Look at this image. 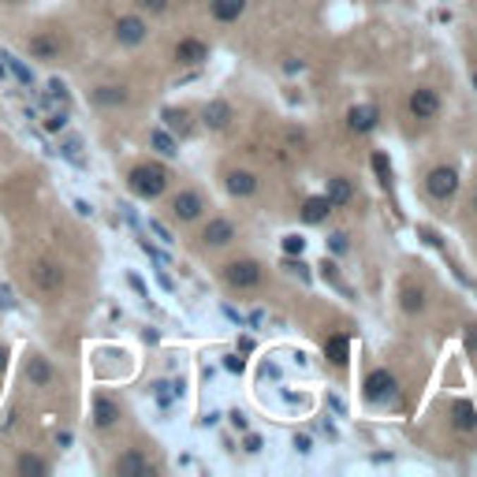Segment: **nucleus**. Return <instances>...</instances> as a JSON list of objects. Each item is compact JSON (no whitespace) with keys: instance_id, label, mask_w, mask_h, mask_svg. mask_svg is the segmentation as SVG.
Instances as JSON below:
<instances>
[{"instance_id":"nucleus-14","label":"nucleus","mask_w":477,"mask_h":477,"mask_svg":"<svg viewBox=\"0 0 477 477\" xmlns=\"http://www.w3.org/2000/svg\"><path fill=\"white\" fill-rule=\"evenodd\" d=\"M94 421H97V429H112L116 421H119V406L101 395V399L94 403Z\"/></svg>"},{"instance_id":"nucleus-35","label":"nucleus","mask_w":477,"mask_h":477,"mask_svg":"<svg viewBox=\"0 0 477 477\" xmlns=\"http://www.w3.org/2000/svg\"><path fill=\"white\" fill-rule=\"evenodd\" d=\"M228 369H231V373H243V358L231 354V358H228Z\"/></svg>"},{"instance_id":"nucleus-29","label":"nucleus","mask_w":477,"mask_h":477,"mask_svg":"<svg viewBox=\"0 0 477 477\" xmlns=\"http://www.w3.org/2000/svg\"><path fill=\"white\" fill-rule=\"evenodd\" d=\"M284 250H287V254H302V250H306V238L287 235V238H284Z\"/></svg>"},{"instance_id":"nucleus-20","label":"nucleus","mask_w":477,"mask_h":477,"mask_svg":"<svg viewBox=\"0 0 477 477\" xmlns=\"http://www.w3.org/2000/svg\"><path fill=\"white\" fill-rule=\"evenodd\" d=\"M325 354H328V362L347 366V354H351V343H347V336H332V339L325 343Z\"/></svg>"},{"instance_id":"nucleus-45","label":"nucleus","mask_w":477,"mask_h":477,"mask_svg":"<svg viewBox=\"0 0 477 477\" xmlns=\"http://www.w3.org/2000/svg\"><path fill=\"white\" fill-rule=\"evenodd\" d=\"M0 78H4V68H0Z\"/></svg>"},{"instance_id":"nucleus-11","label":"nucleus","mask_w":477,"mask_h":477,"mask_svg":"<svg viewBox=\"0 0 477 477\" xmlns=\"http://www.w3.org/2000/svg\"><path fill=\"white\" fill-rule=\"evenodd\" d=\"M202 238H205L209 246H224V243H231V238H235L231 220H209V228L202 231Z\"/></svg>"},{"instance_id":"nucleus-42","label":"nucleus","mask_w":477,"mask_h":477,"mask_svg":"<svg viewBox=\"0 0 477 477\" xmlns=\"http://www.w3.org/2000/svg\"><path fill=\"white\" fill-rule=\"evenodd\" d=\"M4 4H19V0H4Z\"/></svg>"},{"instance_id":"nucleus-44","label":"nucleus","mask_w":477,"mask_h":477,"mask_svg":"<svg viewBox=\"0 0 477 477\" xmlns=\"http://www.w3.org/2000/svg\"><path fill=\"white\" fill-rule=\"evenodd\" d=\"M473 209H477V194H473Z\"/></svg>"},{"instance_id":"nucleus-37","label":"nucleus","mask_w":477,"mask_h":477,"mask_svg":"<svg viewBox=\"0 0 477 477\" xmlns=\"http://www.w3.org/2000/svg\"><path fill=\"white\" fill-rule=\"evenodd\" d=\"M246 452H261V440H258V436H246Z\"/></svg>"},{"instance_id":"nucleus-40","label":"nucleus","mask_w":477,"mask_h":477,"mask_svg":"<svg viewBox=\"0 0 477 477\" xmlns=\"http://www.w3.org/2000/svg\"><path fill=\"white\" fill-rule=\"evenodd\" d=\"M4 366H8V347H0V373H4Z\"/></svg>"},{"instance_id":"nucleus-15","label":"nucleus","mask_w":477,"mask_h":477,"mask_svg":"<svg viewBox=\"0 0 477 477\" xmlns=\"http://www.w3.org/2000/svg\"><path fill=\"white\" fill-rule=\"evenodd\" d=\"M325 198L332 202V209H336V205H347L351 198H354V191H351V179H343V176L328 179V191H325Z\"/></svg>"},{"instance_id":"nucleus-25","label":"nucleus","mask_w":477,"mask_h":477,"mask_svg":"<svg viewBox=\"0 0 477 477\" xmlns=\"http://www.w3.org/2000/svg\"><path fill=\"white\" fill-rule=\"evenodd\" d=\"M164 123L171 131H179V135H187V131H191V116L183 109H164Z\"/></svg>"},{"instance_id":"nucleus-34","label":"nucleus","mask_w":477,"mask_h":477,"mask_svg":"<svg viewBox=\"0 0 477 477\" xmlns=\"http://www.w3.org/2000/svg\"><path fill=\"white\" fill-rule=\"evenodd\" d=\"M332 250L343 254V250H347V235H332Z\"/></svg>"},{"instance_id":"nucleus-21","label":"nucleus","mask_w":477,"mask_h":477,"mask_svg":"<svg viewBox=\"0 0 477 477\" xmlns=\"http://www.w3.org/2000/svg\"><path fill=\"white\" fill-rule=\"evenodd\" d=\"M452 414H455V429H459V433H473V429H477V414H473V406H470L466 399L455 403Z\"/></svg>"},{"instance_id":"nucleus-36","label":"nucleus","mask_w":477,"mask_h":477,"mask_svg":"<svg viewBox=\"0 0 477 477\" xmlns=\"http://www.w3.org/2000/svg\"><path fill=\"white\" fill-rule=\"evenodd\" d=\"M295 447H298L302 455H306V452H310V436H295Z\"/></svg>"},{"instance_id":"nucleus-7","label":"nucleus","mask_w":477,"mask_h":477,"mask_svg":"<svg viewBox=\"0 0 477 477\" xmlns=\"http://www.w3.org/2000/svg\"><path fill=\"white\" fill-rule=\"evenodd\" d=\"M34 284H37V291H60L64 287V269L56 261H37L34 265Z\"/></svg>"},{"instance_id":"nucleus-43","label":"nucleus","mask_w":477,"mask_h":477,"mask_svg":"<svg viewBox=\"0 0 477 477\" xmlns=\"http://www.w3.org/2000/svg\"><path fill=\"white\" fill-rule=\"evenodd\" d=\"M473 86H477V71H473Z\"/></svg>"},{"instance_id":"nucleus-27","label":"nucleus","mask_w":477,"mask_h":477,"mask_svg":"<svg viewBox=\"0 0 477 477\" xmlns=\"http://www.w3.org/2000/svg\"><path fill=\"white\" fill-rule=\"evenodd\" d=\"M403 306H406L410 313L425 306V298H421V291H414V287H403Z\"/></svg>"},{"instance_id":"nucleus-13","label":"nucleus","mask_w":477,"mask_h":477,"mask_svg":"<svg viewBox=\"0 0 477 477\" xmlns=\"http://www.w3.org/2000/svg\"><path fill=\"white\" fill-rule=\"evenodd\" d=\"M30 52H34V60H56L60 56V37L37 34L34 42H30Z\"/></svg>"},{"instance_id":"nucleus-33","label":"nucleus","mask_w":477,"mask_h":477,"mask_svg":"<svg viewBox=\"0 0 477 477\" xmlns=\"http://www.w3.org/2000/svg\"><path fill=\"white\" fill-rule=\"evenodd\" d=\"M138 4H142L145 11H164V8H168V0H138Z\"/></svg>"},{"instance_id":"nucleus-3","label":"nucleus","mask_w":477,"mask_h":477,"mask_svg":"<svg viewBox=\"0 0 477 477\" xmlns=\"http://www.w3.org/2000/svg\"><path fill=\"white\" fill-rule=\"evenodd\" d=\"M366 399H369V403L395 399V377L388 373V369H377V373L366 377Z\"/></svg>"},{"instance_id":"nucleus-31","label":"nucleus","mask_w":477,"mask_h":477,"mask_svg":"<svg viewBox=\"0 0 477 477\" xmlns=\"http://www.w3.org/2000/svg\"><path fill=\"white\" fill-rule=\"evenodd\" d=\"M64 123H68V116H64V112H52V116L45 119V131H60Z\"/></svg>"},{"instance_id":"nucleus-22","label":"nucleus","mask_w":477,"mask_h":477,"mask_svg":"<svg viewBox=\"0 0 477 477\" xmlns=\"http://www.w3.org/2000/svg\"><path fill=\"white\" fill-rule=\"evenodd\" d=\"M228 119H231V109H228V104H224V101H213V104H209V109H205V123L213 127V131L228 127Z\"/></svg>"},{"instance_id":"nucleus-41","label":"nucleus","mask_w":477,"mask_h":477,"mask_svg":"<svg viewBox=\"0 0 477 477\" xmlns=\"http://www.w3.org/2000/svg\"><path fill=\"white\" fill-rule=\"evenodd\" d=\"M466 343H470V347H477V328H470V332H466Z\"/></svg>"},{"instance_id":"nucleus-28","label":"nucleus","mask_w":477,"mask_h":477,"mask_svg":"<svg viewBox=\"0 0 477 477\" xmlns=\"http://www.w3.org/2000/svg\"><path fill=\"white\" fill-rule=\"evenodd\" d=\"M0 60H8V71H11V75H19L23 83H30V71H26L23 64H16V56H8V52H4V56H0Z\"/></svg>"},{"instance_id":"nucleus-12","label":"nucleus","mask_w":477,"mask_h":477,"mask_svg":"<svg viewBox=\"0 0 477 477\" xmlns=\"http://www.w3.org/2000/svg\"><path fill=\"white\" fill-rule=\"evenodd\" d=\"M351 131H358V135H366V131L377 127V109L373 104H358V109H351Z\"/></svg>"},{"instance_id":"nucleus-8","label":"nucleus","mask_w":477,"mask_h":477,"mask_svg":"<svg viewBox=\"0 0 477 477\" xmlns=\"http://www.w3.org/2000/svg\"><path fill=\"white\" fill-rule=\"evenodd\" d=\"M116 42L119 45H142L145 42V23L138 16H123L116 23Z\"/></svg>"},{"instance_id":"nucleus-6","label":"nucleus","mask_w":477,"mask_h":477,"mask_svg":"<svg viewBox=\"0 0 477 477\" xmlns=\"http://www.w3.org/2000/svg\"><path fill=\"white\" fill-rule=\"evenodd\" d=\"M410 112H414L418 119H433L436 112H440V97H436V90L418 86L414 94H410Z\"/></svg>"},{"instance_id":"nucleus-2","label":"nucleus","mask_w":477,"mask_h":477,"mask_svg":"<svg viewBox=\"0 0 477 477\" xmlns=\"http://www.w3.org/2000/svg\"><path fill=\"white\" fill-rule=\"evenodd\" d=\"M224 280H228L231 287H258L261 284V269H258V261H231L228 269H224Z\"/></svg>"},{"instance_id":"nucleus-38","label":"nucleus","mask_w":477,"mask_h":477,"mask_svg":"<svg viewBox=\"0 0 477 477\" xmlns=\"http://www.w3.org/2000/svg\"><path fill=\"white\" fill-rule=\"evenodd\" d=\"M231 425L235 429H246V414H231Z\"/></svg>"},{"instance_id":"nucleus-19","label":"nucleus","mask_w":477,"mask_h":477,"mask_svg":"<svg viewBox=\"0 0 477 477\" xmlns=\"http://www.w3.org/2000/svg\"><path fill=\"white\" fill-rule=\"evenodd\" d=\"M243 8H246V0H213V16L220 23H231L243 16Z\"/></svg>"},{"instance_id":"nucleus-5","label":"nucleus","mask_w":477,"mask_h":477,"mask_svg":"<svg viewBox=\"0 0 477 477\" xmlns=\"http://www.w3.org/2000/svg\"><path fill=\"white\" fill-rule=\"evenodd\" d=\"M116 473L119 477H153V462L142 452H127V455L116 459Z\"/></svg>"},{"instance_id":"nucleus-10","label":"nucleus","mask_w":477,"mask_h":477,"mask_svg":"<svg viewBox=\"0 0 477 477\" xmlns=\"http://www.w3.org/2000/svg\"><path fill=\"white\" fill-rule=\"evenodd\" d=\"M176 60L179 64H202V60H209V49H205V42H194V37H187V42H179L176 45Z\"/></svg>"},{"instance_id":"nucleus-16","label":"nucleus","mask_w":477,"mask_h":477,"mask_svg":"<svg viewBox=\"0 0 477 477\" xmlns=\"http://www.w3.org/2000/svg\"><path fill=\"white\" fill-rule=\"evenodd\" d=\"M328 213H332V202H328V198H306V205H302V220L306 224H321Z\"/></svg>"},{"instance_id":"nucleus-9","label":"nucleus","mask_w":477,"mask_h":477,"mask_svg":"<svg viewBox=\"0 0 477 477\" xmlns=\"http://www.w3.org/2000/svg\"><path fill=\"white\" fill-rule=\"evenodd\" d=\"M171 213H176V220H198V217H202V198H198L194 191L176 194V202H171Z\"/></svg>"},{"instance_id":"nucleus-1","label":"nucleus","mask_w":477,"mask_h":477,"mask_svg":"<svg viewBox=\"0 0 477 477\" xmlns=\"http://www.w3.org/2000/svg\"><path fill=\"white\" fill-rule=\"evenodd\" d=\"M127 183L138 198H161L168 187V171L161 164H138V168H131Z\"/></svg>"},{"instance_id":"nucleus-32","label":"nucleus","mask_w":477,"mask_h":477,"mask_svg":"<svg viewBox=\"0 0 477 477\" xmlns=\"http://www.w3.org/2000/svg\"><path fill=\"white\" fill-rule=\"evenodd\" d=\"M325 280H332V284H336V287L343 291V295H347V284H343L339 276H336V265H325Z\"/></svg>"},{"instance_id":"nucleus-23","label":"nucleus","mask_w":477,"mask_h":477,"mask_svg":"<svg viewBox=\"0 0 477 477\" xmlns=\"http://www.w3.org/2000/svg\"><path fill=\"white\" fill-rule=\"evenodd\" d=\"M94 101H97V104H123V101H127V90H123V86H97Z\"/></svg>"},{"instance_id":"nucleus-39","label":"nucleus","mask_w":477,"mask_h":477,"mask_svg":"<svg viewBox=\"0 0 477 477\" xmlns=\"http://www.w3.org/2000/svg\"><path fill=\"white\" fill-rule=\"evenodd\" d=\"M0 306H11V298H8V287H0Z\"/></svg>"},{"instance_id":"nucleus-17","label":"nucleus","mask_w":477,"mask_h":477,"mask_svg":"<svg viewBox=\"0 0 477 477\" xmlns=\"http://www.w3.org/2000/svg\"><path fill=\"white\" fill-rule=\"evenodd\" d=\"M228 191H231L235 198H246V194L258 191V179L250 176V171H231V176H228Z\"/></svg>"},{"instance_id":"nucleus-4","label":"nucleus","mask_w":477,"mask_h":477,"mask_svg":"<svg viewBox=\"0 0 477 477\" xmlns=\"http://www.w3.org/2000/svg\"><path fill=\"white\" fill-rule=\"evenodd\" d=\"M425 187H429V194L433 198H452L455 191H459V176H455V168H433L429 171V179H425Z\"/></svg>"},{"instance_id":"nucleus-18","label":"nucleus","mask_w":477,"mask_h":477,"mask_svg":"<svg viewBox=\"0 0 477 477\" xmlns=\"http://www.w3.org/2000/svg\"><path fill=\"white\" fill-rule=\"evenodd\" d=\"M26 380L42 384V388H45V384L52 380V366L45 362V358H30V362H26Z\"/></svg>"},{"instance_id":"nucleus-24","label":"nucleus","mask_w":477,"mask_h":477,"mask_svg":"<svg viewBox=\"0 0 477 477\" xmlns=\"http://www.w3.org/2000/svg\"><path fill=\"white\" fill-rule=\"evenodd\" d=\"M16 470L19 473H26V477H45V462L42 459H34V455H19V462H16Z\"/></svg>"},{"instance_id":"nucleus-30","label":"nucleus","mask_w":477,"mask_h":477,"mask_svg":"<svg viewBox=\"0 0 477 477\" xmlns=\"http://www.w3.org/2000/svg\"><path fill=\"white\" fill-rule=\"evenodd\" d=\"M373 168H377V176H380V183H388V176H392V168H388V161H384V153H373Z\"/></svg>"},{"instance_id":"nucleus-26","label":"nucleus","mask_w":477,"mask_h":477,"mask_svg":"<svg viewBox=\"0 0 477 477\" xmlns=\"http://www.w3.org/2000/svg\"><path fill=\"white\" fill-rule=\"evenodd\" d=\"M150 142H153V150H157V153H164V157H176V153H179V150H176V142H171V135H164V131H153V138H150Z\"/></svg>"}]
</instances>
